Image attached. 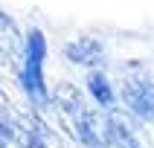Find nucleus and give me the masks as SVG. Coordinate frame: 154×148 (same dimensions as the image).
<instances>
[{"mask_svg":"<svg viewBox=\"0 0 154 148\" xmlns=\"http://www.w3.org/2000/svg\"><path fill=\"white\" fill-rule=\"evenodd\" d=\"M15 142L17 148H61L58 137L38 116H17L15 119Z\"/></svg>","mask_w":154,"mask_h":148,"instance_id":"nucleus-4","label":"nucleus"},{"mask_svg":"<svg viewBox=\"0 0 154 148\" xmlns=\"http://www.w3.org/2000/svg\"><path fill=\"white\" fill-rule=\"evenodd\" d=\"M15 119L17 116H12V110H9V99L0 93V148L15 142Z\"/></svg>","mask_w":154,"mask_h":148,"instance_id":"nucleus-9","label":"nucleus"},{"mask_svg":"<svg viewBox=\"0 0 154 148\" xmlns=\"http://www.w3.org/2000/svg\"><path fill=\"white\" fill-rule=\"evenodd\" d=\"M23 47H26V38L20 35L17 23L0 9V55L6 61H23Z\"/></svg>","mask_w":154,"mask_h":148,"instance_id":"nucleus-5","label":"nucleus"},{"mask_svg":"<svg viewBox=\"0 0 154 148\" xmlns=\"http://www.w3.org/2000/svg\"><path fill=\"white\" fill-rule=\"evenodd\" d=\"M44 58H47V41L41 29L26 32V47H23V61H20V84L23 93L32 99V104H47V84H44Z\"/></svg>","mask_w":154,"mask_h":148,"instance_id":"nucleus-2","label":"nucleus"},{"mask_svg":"<svg viewBox=\"0 0 154 148\" xmlns=\"http://www.w3.org/2000/svg\"><path fill=\"white\" fill-rule=\"evenodd\" d=\"M93 148H113V145L108 142V139H105V142H99V145H93Z\"/></svg>","mask_w":154,"mask_h":148,"instance_id":"nucleus-10","label":"nucleus"},{"mask_svg":"<svg viewBox=\"0 0 154 148\" xmlns=\"http://www.w3.org/2000/svg\"><path fill=\"white\" fill-rule=\"evenodd\" d=\"M50 102L55 104V110L61 113L64 125L73 131V137L85 148H93V145H99V142H105V131H99L93 107H87L85 96L79 93L73 84H58L52 90Z\"/></svg>","mask_w":154,"mask_h":148,"instance_id":"nucleus-1","label":"nucleus"},{"mask_svg":"<svg viewBox=\"0 0 154 148\" xmlns=\"http://www.w3.org/2000/svg\"><path fill=\"white\" fill-rule=\"evenodd\" d=\"M105 139H108L113 148H146L137 139V134H134L116 113H108V116H105Z\"/></svg>","mask_w":154,"mask_h":148,"instance_id":"nucleus-7","label":"nucleus"},{"mask_svg":"<svg viewBox=\"0 0 154 148\" xmlns=\"http://www.w3.org/2000/svg\"><path fill=\"white\" fill-rule=\"evenodd\" d=\"M87 90H90V96H93V102L99 104V107H111L113 99H116L108 76L99 73V70H90V73H87Z\"/></svg>","mask_w":154,"mask_h":148,"instance_id":"nucleus-8","label":"nucleus"},{"mask_svg":"<svg viewBox=\"0 0 154 148\" xmlns=\"http://www.w3.org/2000/svg\"><path fill=\"white\" fill-rule=\"evenodd\" d=\"M122 102L134 119H154V76L146 70H131L122 81Z\"/></svg>","mask_w":154,"mask_h":148,"instance_id":"nucleus-3","label":"nucleus"},{"mask_svg":"<svg viewBox=\"0 0 154 148\" xmlns=\"http://www.w3.org/2000/svg\"><path fill=\"white\" fill-rule=\"evenodd\" d=\"M64 55L73 64H82V67H99L105 61V47L96 38H76L64 47Z\"/></svg>","mask_w":154,"mask_h":148,"instance_id":"nucleus-6","label":"nucleus"}]
</instances>
